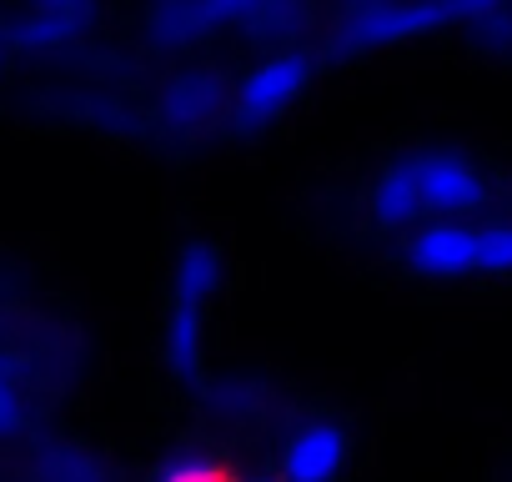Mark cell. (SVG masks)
I'll use <instances>...</instances> for the list:
<instances>
[{"label":"cell","instance_id":"12","mask_svg":"<svg viewBox=\"0 0 512 482\" xmlns=\"http://www.w3.org/2000/svg\"><path fill=\"white\" fill-rule=\"evenodd\" d=\"M477 272L482 277H512V221L477 226Z\"/></svg>","mask_w":512,"mask_h":482},{"label":"cell","instance_id":"3","mask_svg":"<svg viewBox=\"0 0 512 482\" xmlns=\"http://www.w3.org/2000/svg\"><path fill=\"white\" fill-rule=\"evenodd\" d=\"M407 267L427 282H462L477 272V226L457 216H432L407 236Z\"/></svg>","mask_w":512,"mask_h":482},{"label":"cell","instance_id":"8","mask_svg":"<svg viewBox=\"0 0 512 482\" xmlns=\"http://www.w3.org/2000/svg\"><path fill=\"white\" fill-rule=\"evenodd\" d=\"M372 216L387 231H407V226H417L427 216V196H422L412 156H397V161H387L377 171V181H372Z\"/></svg>","mask_w":512,"mask_h":482},{"label":"cell","instance_id":"14","mask_svg":"<svg viewBox=\"0 0 512 482\" xmlns=\"http://www.w3.org/2000/svg\"><path fill=\"white\" fill-rule=\"evenodd\" d=\"M462 26H467V36H472L477 51H512V6H497L487 16L462 21Z\"/></svg>","mask_w":512,"mask_h":482},{"label":"cell","instance_id":"11","mask_svg":"<svg viewBox=\"0 0 512 482\" xmlns=\"http://www.w3.org/2000/svg\"><path fill=\"white\" fill-rule=\"evenodd\" d=\"M41 477L46 482H101L106 467L86 447H41Z\"/></svg>","mask_w":512,"mask_h":482},{"label":"cell","instance_id":"6","mask_svg":"<svg viewBox=\"0 0 512 482\" xmlns=\"http://www.w3.org/2000/svg\"><path fill=\"white\" fill-rule=\"evenodd\" d=\"M352 457V437L337 422H307L282 447V477L287 482H337Z\"/></svg>","mask_w":512,"mask_h":482},{"label":"cell","instance_id":"7","mask_svg":"<svg viewBox=\"0 0 512 482\" xmlns=\"http://www.w3.org/2000/svg\"><path fill=\"white\" fill-rule=\"evenodd\" d=\"M221 116H231V101H226V86L216 71H181L176 81H166L161 121L171 131H206Z\"/></svg>","mask_w":512,"mask_h":482},{"label":"cell","instance_id":"4","mask_svg":"<svg viewBox=\"0 0 512 482\" xmlns=\"http://www.w3.org/2000/svg\"><path fill=\"white\" fill-rule=\"evenodd\" d=\"M412 166L427 196V216H462V211L487 206V181L462 151H442V146L412 151Z\"/></svg>","mask_w":512,"mask_h":482},{"label":"cell","instance_id":"1","mask_svg":"<svg viewBox=\"0 0 512 482\" xmlns=\"http://www.w3.org/2000/svg\"><path fill=\"white\" fill-rule=\"evenodd\" d=\"M457 21H462L457 0H357V6L342 11V21L332 31V51L357 56V51L397 46V41L457 26Z\"/></svg>","mask_w":512,"mask_h":482},{"label":"cell","instance_id":"2","mask_svg":"<svg viewBox=\"0 0 512 482\" xmlns=\"http://www.w3.org/2000/svg\"><path fill=\"white\" fill-rule=\"evenodd\" d=\"M312 86V56L297 46H282L272 56H262L241 86L231 91V126L236 131H267L277 116H287L297 106V96Z\"/></svg>","mask_w":512,"mask_h":482},{"label":"cell","instance_id":"15","mask_svg":"<svg viewBox=\"0 0 512 482\" xmlns=\"http://www.w3.org/2000/svg\"><path fill=\"white\" fill-rule=\"evenodd\" d=\"M497 6H507V0H457L462 21H472V16H487V11H497Z\"/></svg>","mask_w":512,"mask_h":482},{"label":"cell","instance_id":"13","mask_svg":"<svg viewBox=\"0 0 512 482\" xmlns=\"http://www.w3.org/2000/svg\"><path fill=\"white\" fill-rule=\"evenodd\" d=\"M156 482H251V477L221 457H186V462H171Z\"/></svg>","mask_w":512,"mask_h":482},{"label":"cell","instance_id":"10","mask_svg":"<svg viewBox=\"0 0 512 482\" xmlns=\"http://www.w3.org/2000/svg\"><path fill=\"white\" fill-rule=\"evenodd\" d=\"M221 287V252L211 241H186L176 252V267H171V302H196L206 307Z\"/></svg>","mask_w":512,"mask_h":482},{"label":"cell","instance_id":"9","mask_svg":"<svg viewBox=\"0 0 512 482\" xmlns=\"http://www.w3.org/2000/svg\"><path fill=\"white\" fill-rule=\"evenodd\" d=\"M201 312L196 302H171V317H166V367L181 387H201L206 382V327H201Z\"/></svg>","mask_w":512,"mask_h":482},{"label":"cell","instance_id":"5","mask_svg":"<svg viewBox=\"0 0 512 482\" xmlns=\"http://www.w3.org/2000/svg\"><path fill=\"white\" fill-rule=\"evenodd\" d=\"M96 16V0H21V11L6 21V41L21 56H41L71 46Z\"/></svg>","mask_w":512,"mask_h":482}]
</instances>
